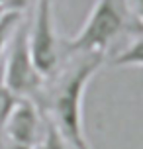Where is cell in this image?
I'll list each match as a JSON object with an SVG mask.
<instances>
[{"instance_id":"6da1fadb","label":"cell","mask_w":143,"mask_h":149,"mask_svg":"<svg viewBox=\"0 0 143 149\" xmlns=\"http://www.w3.org/2000/svg\"><path fill=\"white\" fill-rule=\"evenodd\" d=\"M67 61H61L57 71L47 77L35 102L55 122L61 134L75 149H86L83 104L84 92L94 74L104 65V55H81L65 53Z\"/></svg>"},{"instance_id":"7a4b0ae2","label":"cell","mask_w":143,"mask_h":149,"mask_svg":"<svg viewBox=\"0 0 143 149\" xmlns=\"http://www.w3.org/2000/svg\"><path fill=\"white\" fill-rule=\"evenodd\" d=\"M139 26L133 20L128 0H96L88 12L83 28L73 37L65 39V53L81 55H104L124 36L139 33Z\"/></svg>"},{"instance_id":"3957f363","label":"cell","mask_w":143,"mask_h":149,"mask_svg":"<svg viewBox=\"0 0 143 149\" xmlns=\"http://www.w3.org/2000/svg\"><path fill=\"white\" fill-rule=\"evenodd\" d=\"M28 18H24L20 28L16 31L12 43L8 47L4 61L0 65V74L2 81L8 88L14 92L18 98H31L35 100L37 94L43 88V74L39 73L30 53V43H28Z\"/></svg>"},{"instance_id":"277c9868","label":"cell","mask_w":143,"mask_h":149,"mask_svg":"<svg viewBox=\"0 0 143 149\" xmlns=\"http://www.w3.org/2000/svg\"><path fill=\"white\" fill-rule=\"evenodd\" d=\"M28 43L33 65L43 79L51 77L61 63V39L55 24V0H37L28 18Z\"/></svg>"},{"instance_id":"5b68a950","label":"cell","mask_w":143,"mask_h":149,"mask_svg":"<svg viewBox=\"0 0 143 149\" xmlns=\"http://www.w3.org/2000/svg\"><path fill=\"white\" fill-rule=\"evenodd\" d=\"M43 110L31 98H20L10 112L0 141H12L33 147L43 127Z\"/></svg>"},{"instance_id":"8992f818","label":"cell","mask_w":143,"mask_h":149,"mask_svg":"<svg viewBox=\"0 0 143 149\" xmlns=\"http://www.w3.org/2000/svg\"><path fill=\"white\" fill-rule=\"evenodd\" d=\"M110 67L128 69V67H143V31L131 36L118 51L110 57Z\"/></svg>"},{"instance_id":"52a82bcc","label":"cell","mask_w":143,"mask_h":149,"mask_svg":"<svg viewBox=\"0 0 143 149\" xmlns=\"http://www.w3.org/2000/svg\"><path fill=\"white\" fill-rule=\"evenodd\" d=\"M24 18H26V12L16 10V8H6L0 14V65H2L4 55H6L12 39H14L20 24L24 22Z\"/></svg>"},{"instance_id":"ba28073f","label":"cell","mask_w":143,"mask_h":149,"mask_svg":"<svg viewBox=\"0 0 143 149\" xmlns=\"http://www.w3.org/2000/svg\"><path fill=\"white\" fill-rule=\"evenodd\" d=\"M45 114V112H43ZM31 149H75L71 143L67 141V137L61 134V130L55 126L49 116H43V127H41V134H39L37 141L33 143Z\"/></svg>"},{"instance_id":"9c48e42d","label":"cell","mask_w":143,"mask_h":149,"mask_svg":"<svg viewBox=\"0 0 143 149\" xmlns=\"http://www.w3.org/2000/svg\"><path fill=\"white\" fill-rule=\"evenodd\" d=\"M18 100H20V98L4 84L2 74H0V139H2V132H4V126H6V120H8V116H10V112L14 110V106H16Z\"/></svg>"},{"instance_id":"30bf717a","label":"cell","mask_w":143,"mask_h":149,"mask_svg":"<svg viewBox=\"0 0 143 149\" xmlns=\"http://www.w3.org/2000/svg\"><path fill=\"white\" fill-rule=\"evenodd\" d=\"M129 10L133 14V20L139 26V30L143 31V0H128Z\"/></svg>"},{"instance_id":"8fae6325","label":"cell","mask_w":143,"mask_h":149,"mask_svg":"<svg viewBox=\"0 0 143 149\" xmlns=\"http://www.w3.org/2000/svg\"><path fill=\"white\" fill-rule=\"evenodd\" d=\"M0 149H31V147L20 145V143H12V141H0Z\"/></svg>"},{"instance_id":"7c38bea8","label":"cell","mask_w":143,"mask_h":149,"mask_svg":"<svg viewBox=\"0 0 143 149\" xmlns=\"http://www.w3.org/2000/svg\"><path fill=\"white\" fill-rule=\"evenodd\" d=\"M4 10H6V8L2 6V4H0V14H2V12H4Z\"/></svg>"},{"instance_id":"4fadbf2b","label":"cell","mask_w":143,"mask_h":149,"mask_svg":"<svg viewBox=\"0 0 143 149\" xmlns=\"http://www.w3.org/2000/svg\"><path fill=\"white\" fill-rule=\"evenodd\" d=\"M86 149H92V147H90V145H88V147H86Z\"/></svg>"}]
</instances>
